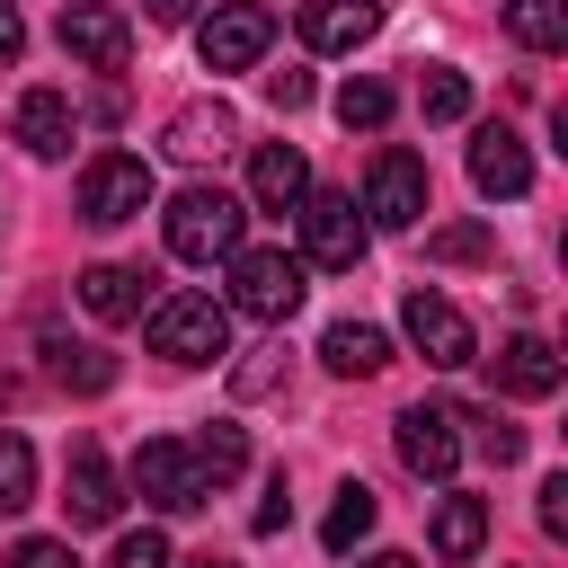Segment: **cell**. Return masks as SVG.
Masks as SVG:
<instances>
[{"label":"cell","mask_w":568,"mask_h":568,"mask_svg":"<svg viewBox=\"0 0 568 568\" xmlns=\"http://www.w3.org/2000/svg\"><path fill=\"white\" fill-rule=\"evenodd\" d=\"M373 515H382V497H373L364 479H346L337 506H328V524H320V541H328V550H355V541L373 532Z\"/></svg>","instance_id":"24"},{"label":"cell","mask_w":568,"mask_h":568,"mask_svg":"<svg viewBox=\"0 0 568 568\" xmlns=\"http://www.w3.org/2000/svg\"><path fill=\"white\" fill-rule=\"evenodd\" d=\"M426 195H435V178H426L417 151H373L355 213H364V231H417L426 222Z\"/></svg>","instance_id":"4"},{"label":"cell","mask_w":568,"mask_h":568,"mask_svg":"<svg viewBox=\"0 0 568 568\" xmlns=\"http://www.w3.org/2000/svg\"><path fill=\"white\" fill-rule=\"evenodd\" d=\"M426 257L470 266V257H488V231H479V222H453V231H435V240H426Z\"/></svg>","instance_id":"30"},{"label":"cell","mask_w":568,"mask_h":568,"mask_svg":"<svg viewBox=\"0 0 568 568\" xmlns=\"http://www.w3.org/2000/svg\"><path fill=\"white\" fill-rule=\"evenodd\" d=\"M27 53V18H18V0H0V71Z\"/></svg>","instance_id":"35"},{"label":"cell","mask_w":568,"mask_h":568,"mask_svg":"<svg viewBox=\"0 0 568 568\" xmlns=\"http://www.w3.org/2000/svg\"><path fill=\"white\" fill-rule=\"evenodd\" d=\"M417 106H426V124H462V115H470V80H462L453 62H426V80H417Z\"/></svg>","instance_id":"25"},{"label":"cell","mask_w":568,"mask_h":568,"mask_svg":"<svg viewBox=\"0 0 568 568\" xmlns=\"http://www.w3.org/2000/svg\"><path fill=\"white\" fill-rule=\"evenodd\" d=\"M186 453H195V470H204V488H222V479H240V470H248V435H240L231 417H213V426H204V435H195Z\"/></svg>","instance_id":"23"},{"label":"cell","mask_w":568,"mask_h":568,"mask_svg":"<svg viewBox=\"0 0 568 568\" xmlns=\"http://www.w3.org/2000/svg\"><path fill=\"white\" fill-rule=\"evenodd\" d=\"M36 506V444L27 435H0V515Z\"/></svg>","instance_id":"27"},{"label":"cell","mask_w":568,"mask_h":568,"mask_svg":"<svg viewBox=\"0 0 568 568\" xmlns=\"http://www.w3.org/2000/svg\"><path fill=\"white\" fill-rule=\"evenodd\" d=\"M106 568H178V559H169V532H151V524H142V532H124V541H115V559H106Z\"/></svg>","instance_id":"31"},{"label":"cell","mask_w":568,"mask_h":568,"mask_svg":"<svg viewBox=\"0 0 568 568\" xmlns=\"http://www.w3.org/2000/svg\"><path fill=\"white\" fill-rule=\"evenodd\" d=\"M71 293H80V311H89V320H106V328L151 311V275H142V266H115V257L80 266V284H71Z\"/></svg>","instance_id":"15"},{"label":"cell","mask_w":568,"mask_h":568,"mask_svg":"<svg viewBox=\"0 0 568 568\" xmlns=\"http://www.w3.org/2000/svg\"><path fill=\"white\" fill-rule=\"evenodd\" d=\"M364 248H373V231H364L355 195L346 186H311L302 195V257L328 266V275H346V266H364Z\"/></svg>","instance_id":"5"},{"label":"cell","mask_w":568,"mask_h":568,"mask_svg":"<svg viewBox=\"0 0 568 568\" xmlns=\"http://www.w3.org/2000/svg\"><path fill=\"white\" fill-rule=\"evenodd\" d=\"M71 133H80V115H71V98H62V89H27V98L9 106V142H18V151H36V160H62V151H71Z\"/></svg>","instance_id":"13"},{"label":"cell","mask_w":568,"mask_h":568,"mask_svg":"<svg viewBox=\"0 0 568 568\" xmlns=\"http://www.w3.org/2000/svg\"><path fill=\"white\" fill-rule=\"evenodd\" d=\"M160 142H169L178 160H222V151L240 142V115H231L222 98H195V106H178V115H169V133H160Z\"/></svg>","instance_id":"18"},{"label":"cell","mask_w":568,"mask_h":568,"mask_svg":"<svg viewBox=\"0 0 568 568\" xmlns=\"http://www.w3.org/2000/svg\"><path fill=\"white\" fill-rule=\"evenodd\" d=\"M470 186H479L488 204H515V195L532 186V151H524L515 124H479V133H470Z\"/></svg>","instance_id":"12"},{"label":"cell","mask_w":568,"mask_h":568,"mask_svg":"<svg viewBox=\"0 0 568 568\" xmlns=\"http://www.w3.org/2000/svg\"><path fill=\"white\" fill-rule=\"evenodd\" d=\"M390 435H399V462H408L417 479H453V470H462V408H426V399H417V408H399Z\"/></svg>","instance_id":"11"},{"label":"cell","mask_w":568,"mask_h":568,"mask_svg":"<svg viewBox=\"0 0 568 568\" xmlns=\"http://www.w3.org/2000/svg\"><path fill=\"white\" fill-rule=\"evenodd\" d=\"M302 195H311L302 142H257V160H248V204H257V213H302Z\"/></svg>","instance_id":"14"},{"label":"cell","mask_w":568,"mask_h":568,"mask_svg":"<svg viewBox=\"0 0 568 568\" xmlns=\"http://www.w3.org/2000/svg\"><path fill=\"white\" fill-rule=\"evenodd\" d=\"M186 568H231V559H213V550H204V559H186Z\"/></svg>","instance_id":"39"},{"label":"cell","mask_w":568,"mask_h":568,"mask_svg":"<svg viewBox=\"0 0 568 568\" xmlns=\"http://www.w3.org/2000/svg\"><path fill=\"white\" fill-rule=\"evenodd\" d=\"M320 364H328V373H346V382H373V373L390 364V337H382V328H364V320H337V328L320 337Z\"/></svg>","instance_id":"20"},{"label":"cell","mask_w":568,"mask_h":568,"mask_svg":"<svg viewBox=\"0 0 568 568\" xmlns=\"http://www.w3.org/2000/svg\"><path fill=\"white\" fill-rule=\"evenodd\" d=\"M541 532H568V470L541 479Z\"/></svg>","instance_id":"34"},{"label":"cell","mask_w":568,"mask_h":568,"mask_svg":"<svg viewBox=\"0 0 568 568\" xmlns=\"http://www.w3.org/2000/svg\"><path fill=\"white\" fill-rule=\"evenodd\" d=\"M133 213H151V160H142V151H98V160L80 169V222L115 231V222H133Z\"/></svg>","instance_id":"6"},{"label":"cell","mask_w":568,"mask_h":568,"mask_svg":"<svg viewBox=\"0 0 568 568\" xmlns=\"http://www.w3.org/2000/svg\"><path fill=\"white\" fill-rule=\"evenodd\" d=\"M160 231H169V257L213 266V257H240V240H248V204H240L231 186H178L169 213H160Z\"/></svg>","instance_id":"1"},{"label":"cell","mask_w":568,"mask_h":568,"mask_svg":"<svg viewBox=\"0 0 568 568\" xmlns=\"http://www.w3.org/2000/svg\"><path fill=\"white\" fill-rule=\"evenodd\" d=\"M479 541H488V497L444 488V497H435V559H470Z\"/></svg>","instance_id":"21"},{"label":"cell","mask_w":568,"mask_h":568,"mask_svg":"<svg viewBox=\"0 0 568 568\" xmlns=\"http://www.w3.org/2000/svg\"><path fill=\"white\" fill-rule=\"evenodd\" d=\"M399 328H408V346H417L435 373H453V364H470V355H479V337H470L462 302H444L435 284H408V302H399Z\"/></svg>","instance_id":"7"},{"label":"cell","mask_w":568,"mask_h":568,"mask_svg":"<svg viewBox=\"0 0 568 568\" xmlns=\"http://www.w3.org/2000/svg\"><path fill=\"white\" fill-rule=\"evenodd\" d=\"M506 36L524 53H559L568 44V0H506Z\"/></svg>","instance_id":"22"},{"label":"cell","mask_w":568,"mask_h":568,"mask_svg":"<svg viewBox=\"0 0 568 568\" xmlns=\"http://www.w3.org/2000/svg\"><path fill=\"white\" fill-rule=\"evenodd\" d=\"M142 18H151V27H186V18H195V0H142Z\"/></svg>","instance_id":"37"},{"label":"cell","mask_w":568,"mask_h":568,"mask_svg":"<svg viewBox=\"0 0 568 568\" xmlns=\"http://www.w3.org/2000/svg\"><path fill=\"white\" fill-rule=\"evenodd\" d=\"M53 36H62V53L89 62V71H124V53H133V18L106 9V0H71Z\"/></svg>","instance_id":"10"},{"label":"cell","mask_w":568,"mask_h":568,"mask_svg":"<svg viewBox=\"0 0 568 568\" xmlns=\"http://www.w3.org/2000/svg\"><path fill=\"white\" fill-rule=\"evenodd\" d=\"M133 488L160 506V515H195L213 488H204V470H195V453L178 444V435H151L142 453H133Z\"/></svg>","instance_id":"9"},{"label":"cell","mask_w":568,"mask_h":568,"mask_svg":"<svg viewBox=\"0 0 568 568\" xmlns=\"http://www.w3.org/2000/svg\"><path fill=\"white\" fill-rule=\"evenodd\" d=\"M142 337H151V355H169V364H222V355H231V311H222L213 293H151Z\"/></svg>","instance_id":"2"},{"label":"cell","mask_w":568,"mask_h":568,"mask_svg":"<svg viewBox=\"0 0 568 568\" xmlns=\"http://www.w3.org/2000/svg\"><path fill=\"white\" fill-rule=\"evenodd\" d=\"M462 426H470V435H462V444H479V453H488V462H497V470H506V462H515V453H524V426H506V417H497V408H488V417H470V408H462Z\"/></svg>","instance_id":"29"},{"label":"cell","mask_w":568,"mask_h":568,"mask_svg":"<svg viewBox=\"0 0 568 568\" xmlns=\"http://www.w3.org/2000/svg\"><path fill=\"white\" fill-rule=\"evenodd\" d=\"M284 515H293V497H284V470L266 479V506H257V532H284Z\"/></svg>","instance_id":"36"},{"label":"cell","mask_w":568,"mask_h":568,"mask_svg":"<svg viewBox=\"0 0 568 568\" xmlns=\"http://www.w3.org/2000/svg\"><path fill=\"white\" fill-rule=\"evenodd\" d=\"M302 257H284V248H240L231 257V302L222 311H240V320H266V328H284L293 311H302Z\"/></svg>","instance_id":"3"},{"label":"cell","mask_w":568,"mask_h":568,"mask_svg":"<svg viewBox=\"0 0 568 568\" xmlns=\"http://www.w3.org/2000/svg\"><path fill=\"white\" fill-rule=\"evenodd\" d=\"M488 364H497V390H506V399H550V390H559V355H550V337H532V328L506 337Z\"/></svg>","instance_id":"19"},{"label":"cell","mask_w":568,"mask_h":568,"mask_svg":"<svg viewBox=\"0 0 568 568\" xmlns=\"http://www.w3.org/2000/svg\"><path fill=\"white\" fill-rule=\"evenodd\" d=\"M62 506H71V524H115V515H124V488H115V470H106V453H98V444H71Z\"/></svg>","instance_id":"17"},{"label":"cell","mask_w":568,"mask_h":568,"mask_svg":"<svg viewBox=\"0 0 568 568\" xmlns=\"http://www.w3.org/2000/svg\"><path fill=\"white\" fill-rule=\"evenodd\" d=\"M390 106H399L390 80H346V89H337V124H346V133H382Z\"/></svg>","instance_id":"26"},{"label":"cell","mask_w":568,"mask_h":568,"mask_svg":"<svg viewBox=\"0 0 568 568\" xmlns=\"http://www.w3.org/2000/svg\"><path fill=\"white\" fill-rule=\"evenodd\" d=\"M364 568H417V559H408V550H373Z\"/></svg>","instance_id":"38"},{"label":"cell","mask_w":568,"mask_h":568,"mask_svg":"<svg viewBox=\"0 0 568 568\" xmlns=\"http://www.w3.org/2000/svg\"><path fill=\"white\" fill-rule=\"evenodd\" d=\"M0 568H80V559H71V541H44V532H36V541H18Z\"/></svg>","instance_id":"32"},{"label":"cell","mask_w":568,"mask_h":568,"mask_svg":"<svg viewBox=\"0 0 568 568\" xmlns=\"http://www.w3.org/2000/svg\"><path fill=\"white\" fill-rule=\"evenodd\" d=\"M266 44H275V9H257V0H222V9L195 27L204 71H248V62H266Z\"/></svg>","instance_id":"8"},{"label":"cell","mask_w":568,"mask_h":568,"mask_svg":"<svg viewBox=\"0 0 568 568\" xmlns=\"http://www.w3.org/2000/svg\"><path fill=\"white\" fill-rule=\"evenodd\" d=\"M266 98H275V115H302L311 106V71H266Z\"/></svg>","instance_id":"33"},{"label":"cell","mask_w":568,"mask_h":568,"mask_svg":"<svg viewBox=\"0 0 568 568\" xmlns=\"http://www.w3.org/2000/svg\"><path fill=\"white\" fill-rule=\"evenodd\" d=\"M382 36V0H302V44L311 53H355Z\"/></svg>","instance_id":"16"},{"label":"cell","mask_w":568,"mask_h":568,"mask_svg":"<svg viewBox=\"0 0 568 568\" xmlns=\"http://www.w3.org/2000/svg\"><path fill=\"white\" fill-rule=\"evenodd\" d=\"M53 382H62V390H106L115 364H106L98 346H62V337H53Z\"/></svg>","instance_id":"28"}]
</instances>
